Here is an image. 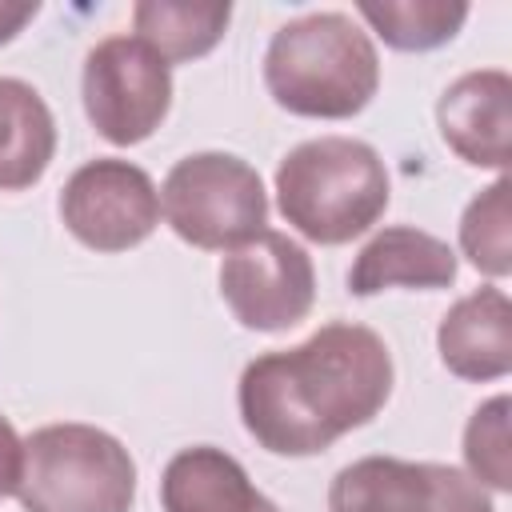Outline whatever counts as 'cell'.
<instances>
[{"mask_svg": "<svg viewBox=\"0 0 512 512\" xmlns=\"http://www.w3.org/2000/svg\"><path fill=\"white\" fill-rule=\"evenodd\" d=\"M20 460H24V440L16 436L12 420H8V416H0V500L16 492Z\"/></svg>", "mask_w": 512, "mask_h": 512, "instance_id": "cell-19", "label": "cell"}, {"mask_svg": "<svg viewBox=\"0 0 512 512\" xmlns=\"http://www.w3.org/2000/svg\"><path fill=\"white\" fill-rule=\"evenodd\" d=\"M56 156V120L44 96L0 76V192L32 188Z\"/></svg>", "mask_w": 512, "mask_h": 512, "instance_id": "cell-14", "label": "cell"}, {"mask_svg": "<svg viewBox=\"0 0 512 512\" xmlns=\"http://www.w3.org/2000/svg\"><path fill=\"white\" fill-rule=\"evenodd\" d=\"M172 104L168 64L136 36H108L84 56V112L108 144L148 140Z\"/></svg>", "mask_w": 512, "mask_h": 512, "instance_id": "cell-6", "label": "cell"}, {"mask_svg": "<svg viewBox=\"0 0 512 512\" xmlns=\"http://www.w3.org/2000/svg\"><path fill=\"white\" fill-rule=\"evenodd\" d=\"M388 344L352 320H332L296 348L256 356L240 372L244 432L272 456H316L368 424L392 396Z\"/></svg>", "mask_w": 512, "mask_h": 512, "instance_id": "cell-1", "label": "cell"}, {"mask_svg": "<svg viewBox=\"0 0 512 512\" xmlns=\"http://www.w3.org/2000/svg\"><path fill=\"white\" fill-rule=\"evenodd\" d=\"M456 280V252L412 224L376 232L348 268L352 296H376L384 288H448Z\"/></svg>", "mask_w": 512, "mask_h": 512, "instance_id": "cell-12", "label": "cell"}, {"mask_svg": "<svg viewBox=\"0 0 512 512\" xmlns=\"http://www.w3.org/2000/svg\"><path fill=\"white\" fill-rule=\"evenodd\" d=\"M164 512H280L236 456L212 444L180 448L160 476Z\"/></svg>", "mask_w": 512, "mask_h": 512, "instance_id": "cell-13", "label": "cell"}, {"mask_svg": "<svg viewBox=\"0 0 512 512\" xmlns=\"http://www.w3.org/2000/svg\"><path fill=\"white\" fill-rule=\"evenodd\" d=\"M60 220L92 252H128L156 232L160 192L140 164L96 156L68 176Z\"/></svg>", "mask_w": 512, "mask_h": 512, "instance_id": "cell-7", "label": "cell"}, {"mask_svg": "<svg viewBox=\"0 0 512 512\" xmlns=\"http://www.w3.org/2000/svg\"><path fill=\"white\" fill-rule=\"evenodd\" d=\"M464 460H468V476L508 492L512 488V444H508V396H492L484 400L468 428H464Z\"/></svg>", "mask_w": 512, "mask_h": 512, "instance_id": "cell-18", "label": "cell"}, {"mask_svg": "<svg viewBox=\"0 0 512 512\" xmlns=\"http://www.w3.org/2000/svg\"><path fill=\"white\" fill-rule=\"evenodd\" d=\"M272 100L308 120H348L380 88L372 36L344 12H308L272 32L264 52Z\"/></svg>", "mask_w": 512, "mask_h": 512, "instance_id": "cell-2", "label": "cell"}, {"mask_svg": "<svg viewBox=\"0 0 512 512\" xmlns=\"http://www.w3.org/2000/svg\"><path fill=\"white\" fill-rule=\"evenodd\" d=\"M36 12H40L36 0H32V4H8V0H0V44L16 40V36L24 32V24L36 20Z\"/></svg>", "mask_w": 512, "mask_h": 512, "instance_id": "cell-20", "label": "cell"}, {"mask_svg": "<svg viewBox=\"0 0 512 512\" xmlns=\"http://www.w3.org/2000/svg\"><path fill=\"white\" fill-rule=\"evenodd\" d=\"M172 232L204 252H236L268 224L260 172L232 152H192L172 164L160 188Z\"/></svg>", "mask_w": 512, "mask_h": 512, "instance_id": "cell-5", "label": "cell"}, {"mask_svg": "<svg viewBox=\"0 0 512 512\" xmlns=\"http://www.w3.org/2000/svg\"><path fill=\"white\" fill-rule=\"evenodd\" d=\"M460 248L468 264L492 280L512 272V244H508V180L500 176L488 184L460 216Z\"/></svg>", "mask_w": 512, "mask_h": 512, "instance_id": "cell-17", "label": "cell"}, {"mask_svg": "<svg viewBox=\"0 0 512 512\" xmlns=\"http://www.w3.org/2000/svg\"><path fill=\"white\" fill-rule=\"evenodd\" d=\"M436 124L444 144L476 168H508L512 156V80L500 68L464 72L452 80L436 104Z\"/></svg>", "mask_w": 512, "mask_h": 512, "instance_id": "cell-10", "label": "cell"}, {"mask_svg": "<svg viewBox=\"0 0 512 512\" xmlns=\"http://www.w3.org/2000/svg\"><path fill=\"white\" fill-rule=\"evenodd\" d=\"M392 196L380 152L352 136L296 144L276 168L280 216L312 244H348L368 232Z\"/></svg>", "mask_w": 512, "mask_h": 512, "instance_id": "cell-3", "label": "cell"}, {"mask_svg": "<svg viewBox=\"0 0 512 512\" xmlns=\"http://www.w3.org/2000/svg\"><path fill=\"white\" fill-rule=\"evenodd\" d=\"M220 296L252 332H284L316 304L312 256L284 232H260L220 264Z\"/></svg>", "mask_w": 512, "mask_h": 512, "instance_id": "cell-8", "label": "cell"}, {"mask_svg": "<svg viewBox=\"0 0 512 512\" xmlns=\"http://www.w3.org/2000/svg\"><path fill=\"white\" fill-rule=\"evenodd\" d=\"M360 16L372 24V32L396 48V52H428L448 44L464 20H468V4H448V0H384L360 4Z\"/></svg>", "mask_w": 512, "mask_h": 512, "instance_id": "cell-16", "label": "cell"}, {"mask_svg": "<svg viewBox=\"0 0 512 512\" xmlns=\"http://www.w3.org/2000/svg\"><path fill=\"white\" fill-rule=\"evenodd\" d=\"M24 512H132L136 460L96 424H44L24 440Z\"/></svg>", "mask_w": 512, "mask_h": 512, "instance_id": "cell-4", "label": "cell"}, {"mask_svg": "<svg viewBox=\"0 0 512 512\" xmlns=\"http://www.w3.org/2000/svg\"><path fill=\"white\" fill-rule=\"evenodd\" d=\"M328 512H492V496L452 464L364 456L336 472Z\"/></svg>", "mask_w": 512, "mask_h": 512, "instance_id": "cell-9", "label": "cell"}, {"mask_svg": "<svg viewBox=\"0 0 512 512\" xmlns=\"http://www.w3.org/2000/svg\"><path fill=\"white\" fill-rule=\"evenodd\" d=\"M440 360L460 380H500L512 368V304L504 288L460 296L436 328Z\"/></svg>", "mask_w": 512, "mask_h": 512, "instance_id": "cell-11", "label": "cell"}, {"mask_svg": "<svg viewBox=\"0 0 512 512\" xmlns=\"http://www.w3.org/2000/svg\"><path fill=\"white\" fill-rule=\"evenodd\" d=\"M232 20L228 4H180V0H144L132 8L136 40H144L168 68L208 56Z\"/></svg>", "mask_w": 512, "mask_h": 512, "instance_id": "cell-15", "label": "cell"}]
</instances>
